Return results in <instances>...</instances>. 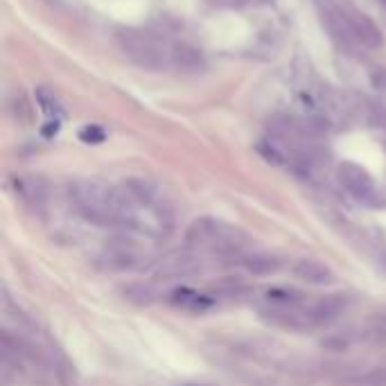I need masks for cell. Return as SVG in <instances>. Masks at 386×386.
<instances>
[{
	"instance_id": "cell-1",
	"label": "cell",
	"mask_w": 386,
	"mask_h": 386,
	"mask_svg": "<svg viewBox=\"0 0 386 386\" xmlns=\"http://www.w3.org/2000/svg\"><path fill=\"white\" fill-rule=\"evenodd\" d=\"M77 210L98 226H120L118 188L102 183H79L73 188Z\"/></svg>"
},
{
	"instance_id": "cell-2",
	"label": "cell",
	"mask_w": 386,
	"mask_h": 386,
	"mask_svg": "<svg viewBox=\"0 0 386 386\" xmlns=\"http://www.w3.org/2000/svg\"><path fill=\"white\" fill-rule=\"evenodd\" d=\"M186 242L192 249L213 251V253H238L246 238L235 226H228L215 219H197L186 233Z\"/></svg>"
},
{
	"instance_id": "cell-3",
	"label": "cell",
	"mask_w": 386,
	"mask_h": 386,
	"mask_svg": "<svg viewBox=\"0 0 386 386\" xmlns=\"http://www.w3.org/2000/svg\"><path fill=\"white\" fill-rule=\"evenodd\" d=\"M120 46L131 61L149 71H163L165 66L174 64V46H168L151 32H122Z\"/></svg>"
},
{
	"instance_id": "cell-4",
	"label": "cell",
	"mask_w": 386,
	"mask_h": 386,
	"mask_svg": "<svg viewBox=\"0 0 386 386\" xmlns=\"http://www.w3.org/2000/svg\"><path fill=\"white\" fill-rule=\"evenodd\" d=\"M339 181L343 188H346V192L350 197H355L362 203H373L377 197V188H375L373 176L355 163H341L339 165Z\"/></svg>"
},
{
	"instance_id": "cell-5",
	"label": "cell",
	"mask_w": 386,
	"mask_h": 386,
	"mask_svg": "<svg viewBox=\"0 0 386 386\" xmlns=\"http://www.w3.org/2000/svg\"><path fill=\"white\" fill-rule=\"evenodd\" d=\"M294 275L300 280H305V283H312V285H327V283H332V271H330L323 262L319 260H312V258H303L298 260L296 265H294Z\"/></svg>"
},
{
	"instance_id": "cell-6",
	"label": "cell",
	"mask_w": 386,
	"mask_h": 386,
	"mask_svg": "<svg viewBox=\"0 0 386 386\" xmlns=\"http://www.w3.org/2000/svg\"><path fill=\"white\" fill-rule=\"evenodd\" d=\"M36 102H39V106H41V111H44L52 122H59V120H61L64 106H61V102L57 100V95H54L50 88L39 86V88H36Z\"/></svg>"
},
{
	"instance_id": "cell-7",
	"label": "cell",
	"mask_w": 386,
	"mask_h": 386,
	"mask_svg": "<svg viewBox=\"0 0 386 386\" xmlns=\"http://www.w3.org/2000/svg\"><path fill=\"white\" fill-rule=\"evenodd\" d=\"M172 303H176V305H181V308H188V310H197V312L208 310L213 305L210 298L192 292V289H176L172 294Z\"/></svg>"
},
{
	"instance_id": "cell-8",
	"label": "cell",
	"mask_w": 386,
	"mask_h": 386,
	"mask_svg": "<svg viewBox=\"0 0 386 386\" xmlns=\"http://www.w3.org/2000/svg\"><path fill=\"white\" fill-rule=\"evenodd\" d=\"M244 265L253 273H271L278 269V260L267 258V255H253V258H246Z\"/></svg>"
},
{
	"instance_id": "cell-9",
	"label": "cell",
	"mask_w": 386,
	"mask_h": 386,
	"mask_svg": "<svg viewBox=\"0 0 386 386\" xmlns=\"http://www.w3.org/2000/svg\"><path fill=\"white\" fill-rule=\"evenodd\" d=\"M81 141L86 143H102L104 141V131L100 127H86L81 131Z\"/></svg>"
},
{
	"instance_id": "cell-10",
	"label": "cell",
	"mask_w": 386,
	"mask_h": 386,
	"mask_svg": "<svg viewBox=\"0 0 386 386\" xmlns=\"http://www.w3.org/2000/svg\"><path fill=\"white\" fill-rule=\"evenodd\" d=\"M364 382L368 386H386V368L384 370H375V373H370L368 377H364Z\"/></svg>"
},
{
	"instance_id": "cell-11",
	"label": "cell",
	"mask_w": 386,
	"mask_h": 386,
	"mask_svg": "<svg viewBox=\"0 0 386 386\" xmlns=\"http://www.w3.org/2000/svg\"><path fill=\"white\" fill-rule=\"evenodd\" d=\"M377 3H380V5L384 7V11H386V0H377Z\"/></svg>"
}]
</instances>
